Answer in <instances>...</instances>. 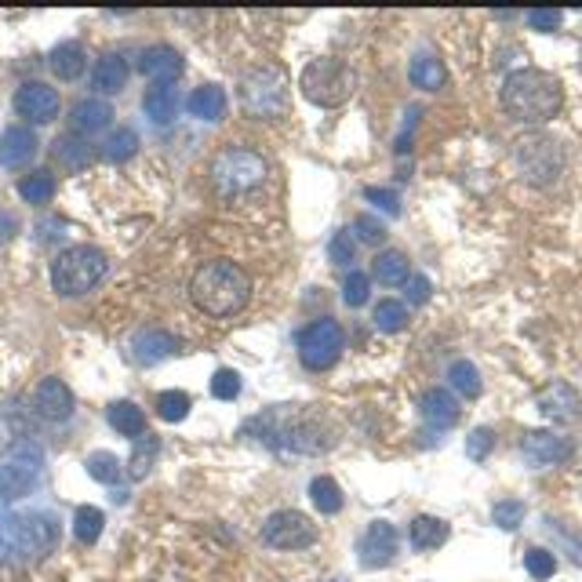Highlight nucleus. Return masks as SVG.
Segmentation results:
<instances>
[{"instance_id":"f257e3e1","label":"nucleus","mask_w":582,"mask_h":582,"mask_svg":"<svg viewBox=\"0 0 582 582\" xmlns=\"http://www.w3.org/2000/svg\"><path fill=\"white\" fill-rule=\"evenodd\" d=\"M244 433L262 437L270 448H284V452L299 455H324L335 448L332 419H324L310 404H277L270 412L255 415L244 426Z\"/></svg>"},{"instance_id":"f03ea898","label":"nucleus","mask_w":582,"mask_h":582,"mask_svg":"<svg viewBox=\"0 0 582 582\" xmlns=\"http://www.w3.org/2000/svg\"><path fill=\"white\" fill-rule=\"evenodd\" d=\"M193 306L208 317H233L241 313L251 299V277L233 259H211L197 266L190 281Z\"/></svg>"},{"instance_id":"7ed1b4c3","label":"nucleus","mask_w":582,"mask_h":582,"mask_svg":"<svg viewBox=\"0 0 582 582\" xmlns=\"http://www.w3.org/2000/svg\"><path fill=\"white\" fill-rule=\"evenodd\" d=\"M59 546V521L44 510L0 513V564L44 561Z\"/></svg>"},{"instance_id":"20e7f679","label":"nucleus","mask_w":582,"mask_h":582,"mask_svg":"<svg viewBox=\"0 0 582 582\" xmlns=\"http://www.w3.org/2000/svg\"><path fill=\"white\" fill-rule=\"evenodd\" d=\"M564 106V88L561 81L546 70H513L502 81V110L510 113L513 121L521 124H546L553 121Z\"/></svg>"},{"instance_id":"39448f33","label":"nucleus","mask_w":582,"mask_h":582,"mask_svg":"<svg viewBox=\"0 0 582 582\" xmlns=\"http://www.w3.org/2000/svg\"><path fill=\"white\" fill-rule=\"evenodd\" d=\"M211 186L222 193V197H241V193L259 190L262 182L270 179V161L262 157L259 150L241 146V142H230L222 146L215 157H211Z\"/></svg>"},{"instance_id":"423d86ee","label":"nucleus","mask_w":582,"mask_h":582,"mask_svg":"<svg viewBox=\"0 0 582 582\" xmlns=\"http://www.w3.org/2000/svg\"><path fill=\"white\" fill-rule=\"evenodd\" d=\"M110 270L106 251L95 244H73V248L59 251L51 262V288L59 291L62 299H81L95 284H102Z\"/></svg>"},{"instance_id":"0eeeda50","label":"nucleus","mask_w":582,"mask_h":582,"mask_svg":"<svg viewBox=\"0 0 582 582\" xmlns=\"http://www.w3.org/2000/svg\"><path fill=\"white\" fill-rule=\"evenodd\" d=\"M237 99L251 121H277L288 113V77L281 66H251L241 73Z\"/></svg>"},{"instance_id":"6e6552de","label":"nucleus","mask_w":582,"mask_h":582,"mask_svg":"<svg viewBox=\"0 0 582 582\" xmlns=\"http://www.w3.org/2000/svg\"><path fill=\"white\" fill-rule=\"evenodd\" d=\"M302 95L321 106V110H335L350 99L353 88H357V73L350 70V62L335 59V55H324V59H313L299 77Z\"/></svg>"},{"instance_id":"1a4fd4ad","label":"nucleus","mask_w":582,"mask_h":582,"mask_svg":"<svg viewBox=\"0 0 582 582\" xmlns=\"http://www.w3.org/2000/svg\"><path fill=\"white\" fill-rule=\"evenodd\" d=\"M295 346H299L302 368H310V372H328V368L342 357V350H346V332H342L339 321L321 317V321H310L299 335H295Z\"/></svg>"},{"instance_id":"9d476101","label":"nucleus","mask_w":582,"mask_h":582,"mask_svg":"<svg viewBox=\"0 0 582 582\" xmlns=\"http://www.w3.org/2000/svg\"><path fill=\"white\" fill-rule=\"evenodd\" d=\"M517 164H521L524 179L535 186H550L564 168V153L550 135H528L517 142Z\"/></svg>"},{"instance_id":"9b49d317","label":"nucleus","mask_w":582,"mask_h":582,"mask_svg":"<svg viewBox=\"0 0 582 582\" xmlns=\"http://www.w3.org/2000/svg\"><path fill=\"white\" fill-rule=\"evenodd\" d=\"M262 542L270 550H306L317 542V524L299 510H277L262 524Z\"/></svg>"},{"instance_id":"f8f14e48","label":"nucleus","mask_w":582,"mask_h":582,"mask_svg":"<svg viewBox=\"0 0 582 582\" xmlns=\"http://www.w3.org/2000/svg\"><path fill=\"white\" fill-rule=\"evenodd\" d=\"M62 110V99L59 91L51 88L44 81H26L19 91H15V113H19L22 121L30 124H51L59 117Z\"/></svg>"},{"instance_id":"ddd939ff","label":"nucleus","mask_w":582,"mask_h":582,"mask_svg":"<svg viewBox=\"0 0 582 582\" xmlns=\"http://www.w3.org/2000/svg\"><path fill=\"white\" fill-rule=\"evenodd\" d=\"M535 408H539L542 415L550 422H561V426H568V422H579L582 419V397L575 386H568V382H550V386H542L539 393H535Z\"/></svg>"},{"instance_id":"4468645a","label":"nucleus","mask_w":582,"mask_h":582,"mask_svg":"<svg viewBox=\"0 0 582 582\" xmlns=\"http://www.w3.org/2000/svg\"><path fill=\"white\" fill-rule=\"evenodd\" d=\"M30 404H33V412H37V419H44V422H66L73 415L70 386H66L62 379H55V375L37 382Z\"/></svg>"},{"instance_id":"2eb2a0df","label":"nucleus","mask_w":582,"mask_h":582,"mask_svg":"<svg viewBox=\"0 0 582 582\" xmlns=\"http://www.w3.org/2000/svg\"><path fill=\"white\" fill-rule=\"evenodd\" d=\"M521 455L532 462V466H557V462L572 459L575 444L568 441V437H557V433L528 430L521 437Z\"/></svg>"},{"instance_id":"dca6fc26","label":"nucleus","mask_w":582,"mask_h":582,"mask_svg":"<svg viewBox=\"0 0 582 582\" xmlns=\"http://www.w3.org/2000/svg\"><path fill=\"white\" fill-rule=\"evenodd\" d=\"M397 546H401L397 528L390 521H372L361 539V564L364 568H386L397 557Z\"/></svg>"},{"instance_id":"f3484780","label":"nucleus","mask_w":582,"mask_h":582,"mask_svg":"<svg viewBox=\"0 0 582 582\" xmlns=\"http://www.w3.org/2000/svg\"><path fill=\"white\" fill-rule=\"evenodd\" d=\"M179 353V339L164 328H142L135 339H131V361L142 364V368H153V364L168 361Z\"/></svg>"},{"instance_id":"a211bd4d","label":"nucleus","mask_w":582,"mask_h":582,"mask_svg":"<svg viewBox=\"0 0 582 582\" xmlns=\"http://www.w3.org/2000/svg\"><path fill=\"white\" fill-rule=\"evenodd\" d=\"M419 415H422V422H426L430 430L441 433V430H452L455 422H459L462 408H459V401H455L452 390H444V386H433V390L422 393Z\"/></svg>"},{"instance_id":"6ab92c4d","label":"nucleus","mask_w":582,"mask_h":582,"mask_svg":"<svg viewBox=\"0 0 582 582\" xmlns=\"http://www.w3.org/2000/svg\"><path fill=\"white\" fill-rule=\"evenodd\" d=\"M139 73L150 77L157 84H175V77L182 73V55L171 44H153V48L139 51Z\"/></svg>"},{"instance_id":"aec40b11","label":"nucleus","mask_w":582,"mask_h":582,"mask_svg":"<svg viewBox=\"0 0 582 582\" xmlns=\"http://www.w3.org/2000/svg\"><path fill=\"white\" fill-rule=\"evenodd\" d=\"M37 135H33L26 124H11V128H4V135H0V164L4 168H26V164L37 157Z\"/></svg>"},{"instance_id":"412c9836","label":"nucleus","mask_w":582,"mask_h":582,"mask_svg":"<svg viewBox=\"0 0 582 582\" xmlns=\"http://www.w3.org/2000/svg\"><path fill=\"white\" fill-rule=\"evenodd\" d=\"M113 124V106L102 99H81L70 110V131L73 135H99Z\"/></svg>"},{"instance_id":"4be33fe9","label":"nucleus","mask_w":582,"mask_h":582,"mask_svg":"<svg viewBox=\"0 0 582 582\" xmlns=\"http://www.w3.org/2000/svg\"><path fill=\"white\" fill-rule=\"evenodd\" d=\"M48 70L59 81H77V77H84V70H88V51H84V44L77 41L55 44L48 55Z\"/></svg>"},{"instance_id":"5701e85b","label":"nucleus","mask_w":582,"mask_h":582,"mask_svg":"<svg viewBox=\"0 0 582 582\" xmlns=\"http://www.w3.org/2000/svg\"><path fill=\"white\" fill-rule=\"evenodd\" d=\"M124 84H128V62L117 51L102 55L95 62V70H91V88L99 91V95H117V91H124Z\"/></svg>"},{"instance_id":"b1692460","label":"nucleus","mask_w":582,"mask_h":582,"mask_svg":"<svg viewBox=\"0 0 582 582\" xmlns=\"http://www.w3.org/2000/svg\"><path fill=\"white\" fill-rule=\"evenodd\" d=\"M179 88L175 84H153L150 91H146V99H142V110H146V117H150L153 124H171L175 117H179Z\"/></svg>"},{"instance_id":"393cba45","label":"nucleus","mask_w":582,"mask_h":582,"mask_svg":"<svg viewBox=\"0 0 582 582\" xmlns=\"http://www.w3.org/2000/svg\"><path fill=\"white\" fill-rule=\"evenodd\" d=\"M186 110H190L197 121H208V124L222 121V117H226V91H222L219 84H201V88L186 99Z\"/></svg>"},{"instance_id":"a878e982","label":"nucleus","mask_w":582,"mask_h":582,"mask_svg":"<svg viewBox=\"0 0 582 582\" xmlns=\"http://www.w3.org/2000/svg\"><path fill=\"white\" fill-rule=\"evenodd\" d=\"M106 419H110L113 430L121 433V437H131V441H139L142 433H146V412L131 401H113L106 408Z\"/></svg>"},{"instance_id":"bb28decb","label":"nucleus","mask_w":582,"mask_h":582,"mask_svg":"<svg viewBox=\"0 0 582 582\" xmlns=\"http://www.w3.org/2000/svg\"><path fill=\"white\" fill-rule=\"evenodd\" d=\"M372 273H375V281L386 284V288H397V284H404L408 277H412V270H408V255L397 248H386L375 255L372 262Z\"/></svg>"},{"instance_id":"cd10ccee","label":"nucleus","mask_w":582,"mask_h":582,"mask_svg":"<svg viewBox=\"0 0 582 582\" xmlns=\"http://www.w3.org/2000/svg\"><path fill=\"white\" fill-rule=\"evenodd\" d=\"M33 488H37V470H26L15 462L0 466V502H15L22 495H30Z\"/></svg>"},{"instance_id":"c85d7f7f","label":"nucleus","mask_w":582,"mask_h":582,"mask_svg":"<svg viewBox=\"0 0 582 582\" xmlns=\"http://www.w3.org/2000/svg\"><path fill=\"white\" fill-rule=\"evenodd\" d=\"M412 546L415 550H437V546H444V542H448V535H452V528H448V524L441 521V517H426V513H422V517H415L412 521Z\"/></svg>"},{"instance_id":"c756f323","label":"nucleus","mask_w":582,"mask_h":582,"mask_svg":"<svg viewBox=\"0 0 582 582\" xmlns=\"http://www.w3.org/2000/svg\"><path fill=\"white\" fill-rule=\"evenodd\" d=\"M161 455V437H153V433H142L135 448H131V459H128V477L131 481H142V477H150L153 462Z\"/></svg>"},{"instance_id":"7c9ffc66","label":"nucleus","mask_w":582,"mask_h":582,"mask_svg":"<svg viewBox=\"0 0 582 582\" xmlns=\"http://www.w3.org/2000/svg\"><path fill=\"white\" fill-rule=\"evenodd\" d=\"M102 528H106V513L99 506H77L73 510V539L77 542L95 546L102 539Z\"/></svg>"},{"instance_id":"2f4dec72","label":"nucleus","mask_w":582,"mask_h":582,"mask_svg":"<svg viewBox=\"0 0 582 582\" xmlns=\"http://www.w3.org/2000/svg\"><path fill=\"white\" fill-rule=\"evenodd\" d=\"M408 77H412V84H415V88H422V91H441L444 81H448L444 62L433 59V55H419V59H412V70H408Z\"/></svg>"},{"instance_id":"473e14b6","label":"nucleus","mask_w":582,"mask_h":582,"mask_svg":"<svg viewBox=\"0 0 582 582\" xmlns=\"http://www.w3.org/2000/svg\"><path fill=\"white\" fill-rule=\"evenodd\" d=\"M51 153H55V157H59V164H66L70 171H84L91 164V157H95L88 142H81L77 135H62V139H55Z\"/></svg>"},{"instance_id":"72a5a7b5","label":"nucleus","mask_w":582,"mask_h":582,"mask_svg":"<svg viewBox=\"0 0 582 582\" xmlns=\"http://www.w3.org/2000/svg\"><path fill=\"white\" fill-rule=\"evenodd\" d=\"M448 386H452L455 393H462L466 401L481 397V390H484L481 372L473 368V361H455L452 368H448Z\"/></svg>"},{"instance_id":"f704fd0d","label":"nucleus","mask_w":582,"mask_h":582,"mask_svg":"<svg viewBox=\"0 0 582 582\" xmlns=\"http://www.w3.org/2000/svg\"><path fill=\"white\" fill-rule=\"evenodd\" d=\"M19 197L26 204H48L55 197V175L51 171H30L19 182Z\"/></svg>"},{"instance_id":"c9c22d12","label":"nucleus","mask_w":582,"mask_h":582,"mask_svg":"<svg viewBox=\"0 0 582 582\" xmlns=\"http://www.w3.org/2000/svg\"><path fill=\"white\" fill-rule=\"evenodd\" d=\"M84 466H88L91 481H99V484H117L124 477L121 459L113 452H91L88 459H84Z\"/></svg>"},{"instance_id":"e433bc0d","label":"nucleus","mask_w":582,"mask_h":582,"mask_svg":"<svg viewBox=\"0 0 582 582\" xmlns=\"http://www.w3.org/2000/svg\"><path fill=\"white\" fill-rule=\"evenodd\" d=\"M135 150H139V135L131 128H117V131H110V139L102 146V157L110 164H124L135 157Z\"/></svg>"},{"instance_id":"4c0bfd02","label":"nucleus","mask_w":582,"mask_h":582,"mask_svg":"<svg viewBox=\"0 0 582 582\" xmlns=\"http://www.w3.org/2000/svg\"><path fill=\"white\" fill-rule=\"evenodd\" d=\"M375 328L379 332H386V335H397V332H404V324H408V306L404 302H397V299H382L379 306H375Z\"/></svg>"},{"instance_id":"58836bf2","label":"nucleus","mask_w":582,"mask_h":582,"mask_svg":"<svg viewBox=\"0 0 582 582\" xmlns=\"http://www.w3.org/2000/svg\"><path fill=\"white\" fill-rule=\"evenodd\" d=\"M310 499H313V506H317L321 513H328V517L342 510V488L332 481V477H313Z\"/></svg>"},{"instance_id":"ea45409f","label":"nucleus","mask_w":582,"mask_h":582,"mask_svg":"<svg viewBox=\"0 0 582 582\" xmlns=\"http://www.w3.org/2000/svg\"><path fill=\"white\" fill-rule=\"evenodd\" d=\"M4 455H8V462L26 466V470H41V462H44V448L37 441H30V437H15V441L4 448Z\"/></svg>"},{"instance_id":"a19ab883","label":"nucleus","mask_w":582,"mask_h":582,"mask_svg":"<svg viewBox=\"0 0 582 582\" xmlns=\"http://www.w3.org/2000/svg\"><path fill=\"white\" fill-rule=\"evenodd\" d=\"M190 408H193L190 393H182V390L157 393V415H161L164 422H182L186 415H190Z\"/></svg>"},{"instance_id":"79ce46f5","label":"nucleus","mask_w":582,"mask_h":582,"mask_svg":"<svg viewBox=\"0 0 582 582\" xmlns=\"http://www.w3.org/2000/svg\"><path fill=\"white\" fill-rule=\"evenodd\" d=\"M372 299V277L361 270L346 273V284H342V302L350 306V310H357V306H364V302Z\"/></svg>"},{"instance_id":"37998d69","label":"nucleus","mask_w":582,"mask_h":582,"mask_svg":"<svg viewBox=\"0 0 582 582\" xmlns=\"http://www.w3.org/2000/svg\"><path fill=\"white\" fill-rule=\"evenodd\" d=\"M524 502L521 499H502V502H495L492 506V521L499 524L502 532H517L524 524Z\"/></svg>"},{"instance_id":"c03bdc74","label":"nucleus","mask_w":582,"mask_h":582,"mask_svg":"<svg viewBox=\"0 0 582 582\" xmlns=\"http://www.w3.org/2000/svg\"><path fill=\"white\" fill-rule=\"evenodd\" d=\"M524 568H528V575L532 579H550L553 572H557V557H553L550 550H542V546H532V550L524 553Z\"/></svg>"},{"instance_id":"a18cd8bd","label":"nucleus","mask_w":582,"mask_h":582,"mask_svg":"<svg viewBox=\"0 0 582 582\" xmlns=\"http://www.w3.org/2000/svg\"><path fill=\"white\" fill-rule=\"evenodd\" d=\"M211 397H215V401H233V397H241V375L233 372V368H219V372L211 375Z\"/></svg>"},{"instance_id":"49530a36","label":"nucleus","mask_w":582,"mask_h":582,"mask_svg":"<svg viewBox=\"0 0 582 582\" xmlns=\"http://www.w3.org/2000/svg\"><path fill=\"white\" fill-rule=\"evenodd\" d=\"M492 448H495V433L488 430V426H477V430L466 437V455H470L473 462H484Z\"/></svg>"},{"instance_id":"de8ad7c7","label":"nucleus","mask_w":582,"mask_h":582,"mask_svg":"<svg viewBox=\"0 0 582 582\" xmlns=\"http://www.w3.org/2000/svg\"><path fill=\"white\" fill-rule=\"evenodd\" d=\"M353 255H357V244H353L350 230H339L332 241H328V259H332L335 266H350Z\"/></svg>"},{"instance_id":"09e8293b","label":"nucleus","mask_w":582,"mask_h":582,"mask_svg":"<svg viewBox=\"0 0 582 582\" xmlns=\"http://www.w3.org/2000/svg\"><path fill=\"white\" fill-rule=\"evenodd\" d=\"M353 233H357L364 244L386 241V226H382L379 219H372V215H357V219H353Z\"/></svg>"},{"instance_id":"8fccbe9b","label":"nucleus","mask_w":582,"mask_h":582,"mask_svg":"<svg viewBox=\"0 0 582 582\" xmlns=\"http://www.w3.org/2000/svg\"><path fill=\"white\" fill-rule=\"evenodd\" d=\"M561 22H564V15H561V11H553V8H535V11H528V26H532V30H539V33L561 30Z\"/></svg>"},{"instance_id":"3c124183","label":"nucleus","mask_w":582,"mask_h":582,"mask_svg":"<svg viewBox=\"0 0 582 582\" xmlns=\"http://www.w3.org/2000/svg\"><path fill=\"white\" fill-rule=\"evenodd\" d=\"M364 201H372V204H379L386 215H401V197L393 190H379V186H368L364 190Z\"/></svg>"},{"instance_id":"603ef678","label":"nucleus","mask_w":582,"mask_h":582,"mask_svg":"<svg viewBox=\"0 0 582 582\" xmlns=\"http://www.w3.org/2000/svg\"><path fill=\"white\" fill-rule=\"evenodd\" d=\"M404 288H408V306H422V302H430V277H422V273H415V277H408L404 281Z\"/></svg>"},{"instance_id":"864d4df0","label":"nucleus","mask_w":582,"mask_h":582,"mask_svg":"<svg viewBox=\"0 0 582 582\" xmlns=\"http://www.w3.org/2000/svg\"><path fill=\"white\" fill-rule=\"evenodd\" d=\"M550 532H553V535H561V539L568 542V546H572V561H575V564H582V542L575 539V535L568 532L564 524H557V521H550Z\"/></svg>"},{"instance_id":"5fc2aeb1","label":"nucleus","mask_w":582,"mask_h":582,"mask_svg":"<svg viewBox=\"0 0 582 582\" xmlns=\"http://www.w3.org/2000/svg\"><path fill=\"white\" fill-rule=\"evenodd\" d=\"M11 230H15V219L0 215V241H4V237H11Z\"/></svg>"}]
</instances>
